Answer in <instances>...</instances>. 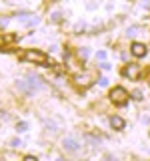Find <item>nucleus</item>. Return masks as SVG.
<instances>
[{
	"label": "nucleus",
	"mask_w": 150,
	"mask_h": 161,
	"mask_svg": "<svg viewBox=\"0 0 150 161\" xmlns=\"http://www.w3.org/2000/svg\"><path fill=\"white\" fill-rule=\"evenodd\" d=\"M128 91L124 87H114L112 91H110V101H112L114 105H118V107H122V105L128 103Z\"/></svg>",
	"instance_id": "nucleus-1"
},
{
	"label": "nucleus",
	"mask_w": 150,
	"mask_h": 161,
	"mask_svg": "<svg viewBox=\"0 0 150 161\" xmlns=\"http://www.w3.org/2000/svg\"><path fill=\"white\" fill-rule=\"evenodd\" d=\"M24 60H30V63H36V64H42V67H48V57L42 53V50H26L24 53Z\"/></svg>",
	"instance_id": "nucleus-2"
},
{
	"label": "nucleus",
	"mask_w": 150,
	"mask_h": 161,
	"mask_svg": "<svg viewBox=\"0 0 150 161\" xmlns=\"http://www.w3.org/2000/svg\"><path fill=\"white\" fill-rule=\"evenodd\" d=\"M122 75L128 77V79H132V80H136L140 77V67L138 64H126V67L122 69Z\"/></svg>",
	"instance_id": "nucleus-3"
},
{
	"label": "nucleus",
	"mask_w": 150,
	"mask_h": 161,
	"mask_svg": "<svg viewBox=\"0 0 150 161\" xmlns=\"http://www.w3.org/2000/svg\"><path fill=\"white\" fill-rule=\"evenodd\" d=\"M130 53H132L136 58H142V57H146L148 48H146V44H142V42H132V47H130Z\"/></svg>",
	"instance_id": "nucleus-4"
},
{
	"label": "nucleus",
	"mask_w": 150,
	"mask_h": 161,
	"mask_svg": "<svg viewBox=\"0 0 150 161\" xmlns=\"http://www.w3.org/2000/svg\"><path fill=\"white\" fill-rule=\"evenodd\" d=\"M62 147L66 151H78V141L74 137H64L62 139Z\"/></svg>",
	"instance_id": "nucleus-5"
},
{
	"label": "nucleus",
	"mask_w": 150,
	"mask_h": 161,
	"mask_svg": "<svg viewBox=\"0 0 150 161\" xmlns=\"http://www.w3.org/2000/svg\"><path fill=\"white\" fill-rule=\"evenodd\" d=\"M20 22L24 24V26H34V24H38V16H34V14H20Z\"/></svg>",
	"instance_id": "nucleus-6"
},
{
	"label": "nucleus",
	"mask_w": 150,
	"mask_h": 161,
	"mask_svg": "<svg viewBox=\"0 0 150 161\" xmlns=\"http://www.w3.org/2000/svg\"><path fill=\"white\" fill-rule=\"evenodd\" d=\"M110 125H112V129L120 131V129H124V119L118 117V115H112V117H110Z\"/></svg>",
	"instance_id": "nucleus-7"
},
{
	"label": "nucleus",
	"mask_w": 150,
	"mask_h": 161,
	"mask_svg": "<svg viewBox=\"0 0 150 161\" xmlns=\"http://www.w3.org/2000/svg\"><path fill=\"white\" fill-rule=\"evenodd\" d=\"M74 83H76L78 87H88L90 79H88V75H76V77H74Z\"/></svg>",
	"instance_id": "nucleus-8"
},
{
	"label": "nucleus",
	"mask_w": 150,
	"mask_h": 161,
	"mask_svg": "<svg viewBox=\"0 0 150 161\" xmlns=\"http://www.w3.org/2000/svg\"><path fill=\"white\" fill-rule=\"evenodd\" d=\"M16 131H18V133H24V131H28V125L24 123V121H20V123L16 125Z\"/></svg>",
	"instance_id": "nucleus-9"
},
{
	"label": "nucleus",
	"mask_w": 150,
	"mask_h": 161,
	"mask_svg": "<svg viewBox=\"0 0 150 161\" xmlns=\"http://www.w3.org/2000/svg\"><path fill=\"white\" fill-rule=\"evenodd\" d=\"M88 54H90V53H88V48H80V50H78V57H80V58H86Z\"/></svg>",
	"instance_id": "nucleus-10"
},
{
	"label": "nucleus",
	"mask_w": 150,
	"mask_h": 161,
	"mask_svg": "<svg viewBox=\"0 0 150 161\" xmlns=\"http://www.w3.org/2000/svg\"><path fill=\"white\" fill-rule=\"evenodd\" d=\"M132 99L134 101H142V93H140V91H134V93H132Z\"/></svg>",
	"instance_id": "nucleus-11"
},
{
	"label": "nucleus",
	"mask_w": 150,
	"mask_h": 161,
	"mask_svg": "<svg viewBox=\"0 0 150 161\" xmlns=\"http://www.w3.org/2000/svg\"><path fill=\"white\" fill-rule=\"evenodd\" d=\"M136 30H138V26H130L126 34H128V36H134V34H136Z\"/></svg>",
	"instance_id": "nucleus-12"
},
{
	"label": "nucleus",
	"mask_w": 150,
	"mask_h": 161,
	"mask_svg": "<svg viewBox=\"0 0 150 161\" xmlns=\"http://www.w3.org/2000/svg\"><path fill=\"white\" fill-rule=\"evenodd\" d=\"M98 83H100V87H106V85H108V79H106V77H100Z\"/></svg>",
	"instance_id": "nucleus-13"
},
{
	"label": "nucleus",
	"mask_w": 150,
	"mask_h": 161,
	"mask_svg": "<svg viewBox=\"0 0 150 161\" xmlns=\"http://www.w3.org/2000/svg\"><path fill=\"white\" fill-rule=\"evenodd\" d=\"M10 145H12V147H20L22 141H20V139H12V141H10Z\"/></svg>",
	"instance_id": "nucleus-14"
},
{
	"label": "nucleus",
	"mask_w": 150,
	"mask_h": 161,
	"mask_svg": "<svg viewBox=\"0 0 150 161\" xmlns=\"http://www.w3.org/2000/svg\"><path fill=\"white\" fill-rule=\"evenodd\" d=\"M96 58H100V60L104 63V58H106V53H104V50H100V53L96 54Z\"/></svg>",
	"instance_id": "nucleus-15"
},
{
	"label": "nucleus",
	"mask_w": 150,
	"mask_h": 161,
	"mask_svg": "<svg viewBox=\"0 0 150 161\" xmlns=\"http://www.w3.org/2000/svg\"><path fill=\"white\" fill-rule=\"evenodd\" d=\"M100 69H102V70H108L110 64H108V63H100Z\"/></svg>",
	"instance_id": "nucleus-16"
},
{
	"label": "nucleus",
	"mask_w": 150,
	"mask_h": 161,
	"mask_svg": "<svg viewBox=\"0 0 150 161\" xmlns=\"http://www.w3.org/2000/svg\"><path fill=\"white\" fill-rule=\"evenodd\" d=\"M24 161H38V159L34 157V155H26V157H24Z\"/></svg>",
	"instance_id": "nucleus-17"
},
{
	"label": "nucleus",
	"mask_w": 150,
	"mask_h": 161,
	"mask_svg": "<svg viewBox=\"0 0 150 161\" xmlns=\"http://www.w3.org/2000/svg\"><path fill=\"white\" fill-rule=\"evenodd\" d=\"M52 20H54V22H58V20H60V14L54 12V14H52Z\"/></svg>",
	"instance_id": "nucleus-18"
},
{
	"label": "nucleus",
	"mask_w": 150,
	"mask_h": 161,
	"mask_svg": "<svg viewBox=\"0 0 150 161\" xmlns=\"http://www.w3.org/2000/svg\"><path fill=\"white\" fill-rule=\"evenodd\" d=\"M144 8H146V10H150V0H144Z\"/></svg>",
	"instance_id": "nucleus-19"
},
{
	"label": "nucleus",
	"mask_w": 150,
	"mask_h": 161,
	"mask_svg": "<svg viewBox=\"0 0 150 161\" xmlns=\"http://www.w3.org/2000/svg\"><path fill=\"white\" fill-rule=\"evenodd\" d=\"M2 44H4V38H2V36H0V47H2Z\"/></svg>",
	"instance_id": "nucleus-20"
}]
</instances>
